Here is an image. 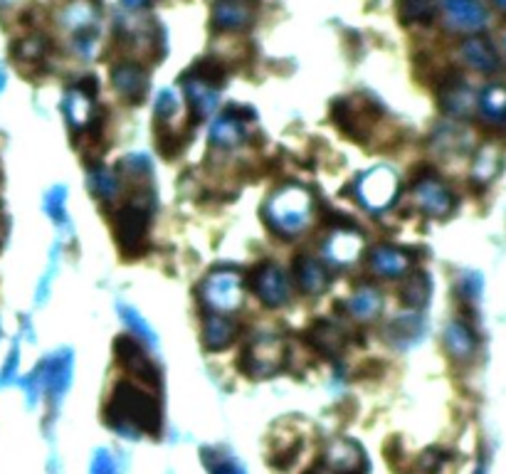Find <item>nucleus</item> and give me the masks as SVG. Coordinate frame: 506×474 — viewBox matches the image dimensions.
<instances>
[{"label": "nucleus", "instance_id": "obj_18", "mask_svg": "<svg viewBox=\"0 0 506 474\" xmlns=\"http://www.w3.org/2000/svg\"><path fill=\"white\" fill-rule=\"evenodd\" d=\"M309 346L326 359H336L346 349V331L339 321L316 319L307 331Z\"/></svg>", "mask_w": 506, "mask_h": 474}, {"label": "nucleus", "instance_id": "obj_17", "mask_svg": "<svg viewBox=\"0 0 506 474\" xmlns=\"http://www.w3.org/2000/svg\"><path fill=\"white\" fill-rule=\"evenodd\" d=\"M207 139H210V146H215L220 151H235L242 144H248V126L232 112H225L213 119V124L207 129Z\"/></svg>", "mask_w": 506, "mask_h": 474}, {"label": "nucleus", "instance_id": "obj_36", "mask_svg": "<svg viewBox=\"0 0 506 474\" xmlns=\"http://www.w3.org/2000/svg\"><path fill=\"white\" fill-rule=\"evenodd\" d=\"M116 174H119L122 181L129 178V181H134V183H139V186H144V183H148L151 174H154V165H151V158H148V156L129 154L119 161V165H116Z\"/></svg>", "mask_w": 506, "mask_h": 474}, {"label": "nucleus", "instance_id": "obj_43", "mask_svg": "<svg viewBox=\"0 0 506 474\" xmlns=\"http://www.w3.org/2000/svg\"><path fill=\"white\" fill-rule=\"evenodd\" d=\"M18 366H21V346L13 343L11 353H8V359H5L3 368H0V385L3 388L18 381Z\"/></svg>", "mask_w": 506, "mask_h": 474}, {"label": "nucleus", "instance_id": "obj_9", "mask_svg": "<svg viewBox=\"0 0 506 474\" xmlns=\"http://www.w3.org/2000/svg\"><path fill=\"white\" fill-rule=\"evenodd\" d=\"M410 198H413V206L423 216L434 217V220L447 217L452 213V207H455V193L437 175H420V178H415Z\"/></svg>", "mask_w": 506, "mask_h": 474}, {"label": "nucleus", "instance_id": "obj_12", "mask_svg": "<svg viewBox=\"0 0 506 474\" xmlns=\"http://www.w3.org/2000/svg\"><path fill=\"white\" fill-rule=\"evenodd\" d=\"M42 385H45V395L50 401L52 408H57L63 402L64 393L70 391L74 376V353L70 349H60L50 353L45 361L40 363Z\"/></svg>", "mask_w": 506, "mask_h": 474}, {"label": "nucleus", "instance_id": "obj_11", "mask_svg": "<svg viewBox=\"0 0 506 474\" xmlns=\"http://www.w3.org/2000/svg\"><path fill=\"white\" fill-rule=\"evenodd\" d=\"M363 250H366V240L361 233L351 225H339L326 235L321 245V255L331 267H351L361 259Z\"/></svg>", "mask_w": 506, "mask_h": 474}, {"label": "nucleus", "instance_id": "obj_34", "mask_svg": "<svg viewBox=\"0 0 506 474\" xmlns=\"http://www.w3.org/2000/svg\"><path fill=\"white\" fill-rule=\"evenodd\" d=\"M200 460H203L207 474H248L235 454L225 453L220 447H203Z\"/></svg>", "mask_w": 506, "mask_h": 474}, {"label": "nucleus", "instance_id": "obj_41", "mask_svg": "<svg viewBox=\"0 0 506 474\" xmlns=\"http://www.w3.org/2000/svg\"><path fill=\"white\" fill-rule=\"evenodd\" d=\"M57 265H60V245L52 250L50 265H47V269H45V275H42L40 279V284H38V304H45L47 297H50L52 282H55V275H57Z\"/></svg>", "mask_w": 506, "mask_h": 474}, {"label": "nucleus", "instance_id": "obj_25", "mask_svg": "<svg viewBox=\"0 0 506 474\" xmlns=\"http://www.w3.org/2000/svg\"><path fill=\"white\" fill-rule=\"evenodd\" d=\"M383 292L373 284H361L351 292L346 309L356 321H375L383 311Z\"/></svg>", "mask_w": 506, "mask_h": 474}, {"label": "nucleus", "instance_id": "obj_10", "mask_svg": "<svg viewBox=\"0 0 506 474\" xmlns=\"http://www.w3.org/2000/svg\"><path fill=\"white\" fill-rule=\"evenodd\" d=\"M249 287L257 294V300L265 304V307H272V309H279L284 307L291 297V284L287 272L272 262H262L257 267L252 269L249 275Z\"/></svg>", "mask_w": 506, "mask_h": 474}, {"label": "nucleus", "instance_id": "obj_27", "mask_svg": "<svg viewBox=\"0 0 506 474\" xmlns=\"http://www.w3.org/2000/svg\"><path fill=\"white\" fill-rule=\"evenodd\" d=\"M122 178L116 174L114 168H106V165L97 164L87 168V186H89V193L97 196L104 203H112L119 198L122 193Z\"/></svg>", "mask_w": 506, "mask_h": 474}, {"label": "nucleus", "instance_id": "obj_29", "mask_svg": "<svg viewBox=\"0 0 506 474\" xmlns=\"http://www.w3.org/2000/svg\"><path fill=\"white\" fill-rule=\"evenodd\" d=\"M116 314H119V319L129 331V336L141 341L148 349L158 351V336H156L154 326L146 321V317H141V311L131 307V304H126V301H116Z\"/></svg>", "mask_w": 506, "mask_h": 474}, {"label": "nucleus", "instance_id": "obj_15", "mask_svg": "<svg viewBox=\"0 0 506 474\" xmlns=\"http://www.w3.org/2000/svg\"><path fill=\"white\" fill-rule=\"evenodd\" d=\"M333 122H336V126L342 129L343 134L351 136L353 141H363L373 124L371 104H358L356 99H342L333 106Z\"/></svg>", "mask_w": 506, "mask_h": 474}, {"label": "nucleus", "instance_id": "obj_44", "mask_svg": "<svg viewBox=\"0 0 506 474\" xmlns=\"http://www.w3.org/2000/svg\"><path fill=\"white\" fill-rule=\"evenodd\" d=\"M22 388H25V395H28V408H35L40 398L45 395V385H42V373L40 366L22 381Z\"/></svg>", "mask_w": 506, "mask_h": 474}, {"label": "nucleus", "instance_id": "obj_16", "mask_svg": "<svg viewBox=\"0 0 506 474\" xmlns=\"http://www.w3.org/2000/svg\"><path fill=\"white\" fill-rule=\"evenodd\" d=\"M410 252L395 248V245H375L368 252V267L375 277L383 279H398L405 277L410 272Z\"/></svg>", "mask_w": 506, "mask_h": 474}, {"label": "nucleus", "instance_id": "obj_14", "mask_svg": "<svg viewBox=\"0 0 506 474\" xmlns=\"http://www.w3.org/2000/svg\"><path fill=\"white\" fill-rule=\"evenodd\" d=\"M447 28L457 32H476L486 25V8L482 0H443Z\"/></svg>", "mask_w": 506, "mask_h": 474}, {"label": "nucleus", "instance_id": "obj_38", "mask_svg": "<svg viewBox=\"0 0 506 474\" xmlns=\"http://www.w3.org/2000/svg\"><path fill=\"white\" fill-rule=\"evenodd\" d=\"M434 0H401V15L405 22H430Z\"/></svg>", "mask_w": 506, "mask_h": 474}, {"label": "nucleus", "instance_id": "obj_48", "mask_svg": "<svg viewBox=\"0 0 506 474\" xmlns=\"http://www.w3.org/2000/svg\"><path fill=\"white\" fill-rule=\"evenodd\" d=\"M492 3H494L496 8H499V11H504L506 13V0H492Z\"/></svg>", "mask_w": 506, "mask_h": 474}, {"label": "nucleus", "instance_id": "obj_5", "mask_svg": "<svg viewBox=\"0 0 506 474\" xmlns=\"http://www.w3.org/2000/svg\"><path fill=\"white\" fill-rule=\"evenodd\" d=\"M353 198L368 213H385L398 200L401 178L391 165H373L353 181Z\"/></svg>", "mask_w": 506, "mask_h": 474}, {"label": "nucleus", "instance_id": "obj_46", "mask_svg": "<svg viewBox=\"0 0 506 474\" xmlns=\"http://www.w3.org/2000/svg\"><path fill=\"white\" fill-rule=\"evenodd\" d=\"M304 474H336V472H331L329 467H326L324 462H316L314 467H309V470H307Z\"/></svg>", "mask_w": 506, "mask_h": 474}, {"label": "nucleus", "instance_id": "obj_49", "mask_svg": "<svg viewBox=\"0 0 506 474\" xmlns=\"http://www.w3.org/2000/svg\"><path fill=\"white\" fill-rule=\"evenodd\" d=\"M5 89V72H3V67H0V92Z\"/></svg>", "mask_w": 506, "mask_h": 474}, {"label": "nucleus", "instance_id": "obj_3", "mask_svg": "<svg viewBox=\"0 0 506 474\" xmlns=\"http://www.w3.org/2000/svg\"><path fill=\"white\" fill-rule=\"evenodd\" d=\"M151 193L141 190L131 198L129 203L116 207L114 217H112V230H114L116 245L124 252L126 258H136L141 255L148 245V225H151Z\"/></svg>", "mask_w": 506, "mask_h": 474}, {"label": "nucleus", "instance_id": "obj_23", "mask_svg": "<svg viewBox=\"0 0 506 474\" xmlns=\"http://www.w3.org/2000/svg\"><path fill=\"white\" fill-rule=\"evenodd\" d=\"M423 334H425V319L420 314H415V311L398 314V317L388 324V329H385L388 343H392L395 349H410L415 343H420Z\"/></svg>", "mask_w": 506, "mask_h": 474}, {"label": "nucleus", "instance_id": "obj_24", "mask_svg": "<svg viewBox=\"0 0 506 474\" xmlns=\"http://www.w3.org/2000/svg\"><path fill=\"white\" fill-rule=\"evenodd\" d=\"M443 341H444V349L447 353L455 359V361L465 363V361H472L476 353V336L475 331L467 326L465 321H450L447 326H444V334H443Z\"/></svg>", "mask_w": 506, "mask_h": 474}, {"label": "nucleus", "instance_id": "obj_21", "mask_svg": "<svg viewBox=\"0 0 506 474\" xmlns=\"http://www.w3.org/2000/svg\"><path fill=\"white\" fill-rule=\"evenodd\" d=\"M460 57L469 64L472 70L482 74H492L499 70V52L494 50V45L486 38H467L460 45Z\"/></svg>", "mask_w": 506, "mask_h": 474}, {"label": "nucleus", "instance_id": "obj_33", "mask_svg": "<svg viewBox=\"0 0 506 474\" xmlns=\"http://www.w3.org/2000/svg\"><path fill=\"white\" fill-rule=\"evenodd\" d=\"M154 114H156V129H171V131H178L176 119L178 114H181V97H178L176 89L165 87V89H161V92L156 94Z\"/></svg>", "mask_w": 506, "mask_h": 474}, {"label": "nucleus", "instance_id": "obj_45", "mask_svg": "<svg viewBox=\"0 0 506 474\" xmlns=\"http://www.w3.org/2000/svg\"><path fill=\"white\" fill-rule=\"evenodd\" d=\"M444 464V457L443 453H437V450H427V453L420 454V460H417V470L423 474H434L440 467Z\"/></svg>", "mask_w": 506, "mask_h": 474}, {"label": "nucleus", "instance_id": "obj_40", "mask_svg": "<svg viewBox=\"0 0 506 474\" xmlns=\"http://www.w3.org/2000/svg\"><path fill=\"white\" fill-rule=\"evenodd\" d=\"M496 168H499V156H496L494 148L486 146V148H482L475 158V181H482V183L492 181L496 174Z\"/></svg>", "mask_w": 506, "mask_h": 474}, {"label": "nucleus", "instance_id": "obj_42", "mask_svg": "<svg viewBox=\"0 0 506 474\" xmlns=\"http://www.w3.org/2000/svg\"><path fill=\"white\" fill-rule=\"evenodd\" d=\"M89 474H119V467H116L114 454L109 453L106 447H99V450H94L92 462H89Z\"/></svg>", "mask_w": 506, "mask_h": 474}, {"label": "nucleus", "instance_id": "obj_7", "mask_svg": "<svg viewBox=\"0 0 506 474\" xmlns=\"http://www.w3.org/2000/svg\"><path fill=\"white\" fill-rule=\"evenodd\" d=\"M94 94L97 77H82L80 82L64 92L63 112L72 134H89L94 126Z\"/></svg>", "mask_w": 506, "mask_h": 474}, {"label": "nucleus", "instance_id": "obj_8", "mask_svg": "<svg viewBox=\"0 0 506 474\" xmlns=\"http://www.w3.org/2000/svg\"><path fill=\"white\" fill-rule=\"evenodd\" d=\"M114 353H116V361L119 366L124 368L136 383H141L146 388H154L161 383V373L156 368L154 359L146 353L144 343L141 341H136L134 336H119L114 341Z\"/></svg>", "mask_w": 506, "mask_h": 474}, {"label": "nucleus", "instance_id": "obj_35", "mask_svg": "<svg viewBox=\"0 0 506 474\" xmlns=\"http://www.w3.org/2000/svg\"><path fill=\"white\" fill-rule=\"evenodd\" d=\"M430 279H427V275H423V272H408L405 275V284L403 289H401V297H403V304L408 307V309H420V307H425L427 304V300H430Z\"/></svg>", "mask_w": 506, "mask_h": 474}, {"label": "nucleus", "instance_id": "obj_28", "mask_svg": "<svg viewBox=\"0 0 506 474\" xmlns=\"http://www.w3.org/2000/svg\"><path fill=\"white\" fill-rule=\"evenodd\" d=\"M183 87H186L188 104H190V109H193L198 119H206V116L215 112L217 102H220V89L217 87L200 82L196 77H186Z\"/></svg>", "mask_w": 506, "mask_h": 474}, {"label": "nucleus", "instance_id": "obj_30", "mask_svg": "<svg viewBox=\"0 0 506 474\" xmlns=\"http://www.w3.org/2000/svg\"><path fill=\"white\" fill-rule=\"evenodd\" d=\"M440 104H443L444 114H450L455 119H465V116L475 112L476 97L462 82H447L443 94H440Z\"/></svg>", "mask_w": 506, "mask_h": 474}, {"label": "nucleus", "instance_id": "obj_31", "mask_svg": "<svg viewBox=\"0 0 506 474\" xmlns=\"http://www.w3.org/2000/svg\"><path fill=\"white\" fill-rule=\"evenodd\" d=\"M99 13L94 8L89 0H72L70 5H64V11L60 13V22L67 30H72L74 35L89 32L97 25Z\"/></svg>", "mask_w": 506, "mask_h": 474}, {"label": "nucleus", "instance_id": "obj_6", "mask_svg": "<svg viewBox=\"0 0 506 474\" xmlns=\"http://www.w3.org/2000/svg\"><path fill=\"white\" fill-rule=\"evenodd\" d=\"M287 361V343L274 334H257L242 356V371L252 378H269Z\"/></svg>", "mask_w": 506, "mask_h": 474}, {"label": "nucleus", "instance_id": "obj_37", "mask_svg": "<svg viewBox=\"0 0 506 474\" xmlns=\"http://www.w3.org/2000/svg\"><path fill=\"white\" fill-rule=\"evenodd\" d=\"M42 207L50 217L55 225L60 227H70V217H67V188L64 186H52L47 193H45V200H42Z\"/></svg>", "mask_w": 506, "mask_h": 474}, {"label": "nucleus", "instance_id": "obj_47", "mask_svg": "<svg viewBox=\"0 0 506 474\" xmlns=\"http://www.w3.org/2000/svg\"><path fill=\"white\" fill-rule=\"evenodd\" d=\"M122 3H124L129 11H139V8H144L148 0H122Z\"/></svg>", "mask_w": 506, "mask_h": 474}, {"label": "nucleus", "instance_id": "obj_32", "mask_svg": "<svg viewBox=\"0 0 506 474\" xmlns=\"http://www.w3.org/2000/svg\"><path fill=\"white\" fill-rule=\"evenodd\" d=\"M476 109L489 124H506V87L492 84L476 99Z\"/></svg>", "mask_w": 506, "mask_h": 474}, {"label": "nucleus", "instance_id": "obj_19", "mask_svg": "<svg viewBox=\"0 0 506 474\" xmlns=\"http://www.w3.org/2000/svg\"><path fill=\"white\" fill-rule=\"evenodd\" d=\"M112 87L124 102H141L148 89V74L139 63H119L112 67Z\"/></svg>", "mask_w": 506, "mask_h": 474}, {"label": "nucleus", "instance_id": "obj_13", "mask_svg": "<svg viewBox=\"0 0 506 474\" xmlns=\"http://www.w3.org/2000/svg\"><path fill=\"white\" fill-rule=\"evenodd\" d=\"M321 462L336 474H368V460H366L361 444L346 440V437L333 440L326 447V454Z\"/></svg>", "mask_w": 506, "mask_h": 474}, {"label": "nucleus", "instance_id": "obj_20", "mask_svg": "<svg viewBox=\"0 0 506 474\" xmlns=\"http://www.w3.org/2000/svg\"><path fill=\"white\" fill-rule=\"evenodd\" d=\"M291 277L307 297H319L329 287V272L324 262L311 255H297L291 265Z\"/></svg>", "mask_w": 506, "mask_h": 474}, {"label": "nucleus", "instance_id": "obj_39", "mask_svg": "<svg viewBox=\"0 0 506 474\" xmlns=\"http://www.w3.org/2000/svg\"><path fill=\"white\" fill-rule=\"evenodd\" d=\"M45 52H47V42L42 38H25L13 47V55L18 57V63H42Z\"/></svg>", "mask_w": 506, "mask_h": 474}, {"label": "nucleus", "instance_id": "obj_22", "mask_svg": "<svg viewBox=\"0 0 506 474\" xmlns=\"http://www.w3.org/2000/svg\"><path fill=\"white\" fill-rule=\"evenodd\" d=\"M213 22L217 30L238 32L252 22V5L249 0H217L213 5Z\"/></svg>", "mask_w": 506, "mask_h": 474}, {"label": "nucleus", "instance_id": "obj_1", "mask_svg": "<svg viewBox=\"0 0 506 474\" xmlns=\"http://www.w3.org/2000/svg\"><path fill=\"white\" fill-rule=\"evenodd\" d=\"M106 425L124 440L161 433V405L154 393L136 381H119L104 408Z\"/></svg>", "mask_w": 506, "mask_h": 474}, {"label": "nucleus", "instance_id": "obj_2", "mask_svg": "<svg viewBox=\"0 0 506 474\" xmlns=\"http://www.w3.org/2000/svg\"><path fill=\"white\" fill-rule=\"evenodd\" d=\"M262 217L274 235L294 240L304 235L314 223V196L301 183H284L269 193L262 206Z\"/></svg>", "mask_w": 506, "mask_h": 474}, {"label": "nucleus", "instance_id": "obj_4", "mask_svg": "<svg viewBox=\"0 0 506 474\" xmlns=\"http://www.w3.org/2000/svg\"><path fill=\"white\" fill-rule=\"evenodd\" d=\"M198 300L210 314H235L245 304V277L238 269H213L198 287Z\"/></svg>", "mask_w": 506, "mask_h": 474}, {"label": "nucleus", "instance_id": "obj_50", "mask_svg": "<svg viewBox=\"0 0 506 474\" xmlns=\"http://www.w3.org/2000/svg\"><path fill=\"white\" fill-rule=\"evenodd\" d=\"M0 334H3V329H0Z\"/></svg>", "mask_w": 506, "mask_h": 474}, {"label": "nucleus", "instance_id": "obj_26", "mask_svg": "<svg viewBox=\"0 0 506 474\" xmlns=\"http://www.w3.org/2000/svg\"><path fill=\"white\" fill-rule=\"evenodd\" d=\"M238 336V324L225 314H207L200 339L207 351H225Z\"/></svg>", "mask_w": 506, "mask_h": 474}]
</instances>
